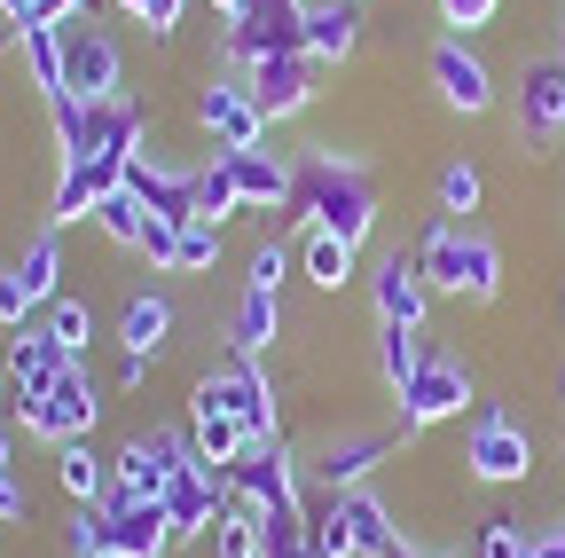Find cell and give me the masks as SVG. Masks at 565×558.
Wrapping results in <instances>:
<instances>
[{
    "label": "cell",
    "mask_w": 565,
    "mask_h": 558,
    "mask_svg": "<svg viewBox=\"0 0 565 558\" xmlns=\"http://www.w3.org/2000/svg\"><path fill=\"white\" fill-rule=\"evenodd\" d=\"M291 204L315 221V236H338V244H362L377 229V173L338 158L330 143H307V166H299V189Z\"/></svg>",
    "instance_id": "6da1fadb"
},
{
    "label": "cell",
    "mask_w": 565,
    "mask_h": 558,
    "mask_svg": "<svg viewBox=\"0 0 565 558\" xmlns=\"http://www.w3.org/2000/svg\"><path fill=\"white\" fill-rule=\"evenodd\" d=\"M416 267H424L433 292H456L471 307H487L494 292H503V244H494L487 229H456L448 213L416 236Z\"/></svg>",
    "instance_id": "7a4b0ae2"
},
{
    "label": "cell",
    "mask_w": 565,
    "mask_h": 558,
    "mask_svg": "<svg viewBox=\"0 0 565 558\" xmlns=\"http://www.w3.org/2000/svg\"><path fill=\"white\" fill-rule=\"evenodd\" d=\"M463 472H471V480H487V487H519V480L534 472V433L519 425L503 401H479V409H471Z\"/></svg>",
    "instance_id": "3957f363"
},
{
    "label": "cell",
    "mask_w": 565,
    "mask_h": 558,
    "mask_svg": "<svg viewBox=\"0 0 565 558\" xmlns=\"http://www.w3.org/2000/svg\"><path fill=\"white\" fill-rule=\"evenodd\" d=\"M95 417H103V386H95V370L87 362H71L40 401H17V425L24 433H40V441H87L95 433Z\"/></svg>",
    "instance_id": "277c9868"
},
{
    "label": "cell",
    "mask_w": 565,
    "mask_h": 558,
    "mask_svg": "<svg viewBox=\"0 0 565 558\" xmlns=\"http://www.w3.org/2000/svg\"><path fill=\"white\" fill-rule=\"evenodd\" d=\"M63 95L79 103H126V55L103 24H87V9L63 24Z\"/></svg>",
    "instance_id": "5b68a950"
},
{
    "label": "cell",
    "mask_w": 565,
    "mask_h": 558,
    "mask_svg": "<svg viewBox=\"0 0 565 558\" xmlns=\"http://www.w3.org/2000/svg\"><path fill=\"white\" fill-rule=\"evenodd\" d=\"M189 401L228 409L236 425H244V441H282V433H275V386L259 378V355H228L221 370H204Z\"/></svg>",
    "instance_id": "8992f818"
},
{
    "label": "cell",
    "mask_w": 565,
    "mask_h": 558,
    "mask_svg": "<svg viewBox=\"0 0 565 558\" xmlns=\"http://www.w3.org/2000/svg\"><path fill=\"white\" fill-rule=\"evenodd\" d=\"M267 55H307V0H244L228 17V63H267Z\"/></svg>",
    "instance_id": "52a82bcc"
},
{
    "label": "cell",
    "mask_w": 565,
    "mask_h": 558,
    "mask_svg": "<svg viewBox=\"0 0 565 558\" xmlns=\"http://www.w3.org/2000/svg\"><path fill=\"white\" fill-rule=\"evenodd\" d=\"M463 401H471V362L448 355V346H424L416 378L401 386V425H408V433L448 425V417H463Z\"/></svg>",
    "instance_id": "ba28073f"
},
{
    "label": "cell",
    "mask_w": 565,
    "mask_h": 558,
    "mask_svg": "<svg viewBox=\"0 0 565 558\" xmlns=\"http://www.w3.org/2000/svg\"><path fill=\"white\" fill-rule=\"evenodd\" d=\"M228 496L252 504V512H307V487H299V464L282 441H252L236 464H228Z\"/></svg>",
    "instance_id": "9c48e42d"
},
{
    "label": "cell",
    "mask_w": 565,
    "mask_h": 558,
    "mask_svg": "<svg viewBox=\"0 0 565 558\" xmlns=\"http://www.w3.org/2000/svg\"><path fill=\"white\" fill-rule=\"evenodd\" d=\"M189 464H196V449H189L181 433H134V441L110 456L118 487H126V496H141V504H158V496H166V487H173Z\"/></svg>",
    "instance_id": "30bf717a"
},
{
    "label": "cell",
    "mask_w": 565,
    "mask_h": 558,
    "mask_svg": "<svg viewBox=\"0 0 565 558\" xmlns=\"http://www.w3.org/2000/svg\"><path fill=\"white\" fill-rule=\"evenodd\" d=\"M408 441H416L408 425H401V433H330V441L315 449V464H307V472H315L322 496H345V487H362V480H370L393 449H408Z\"/></svg>",
    "instance_id": "8fae6325"
},
{
    "label": "cell",
    "mask_w": 565,
    "mask_h": 558,
    "mask_svg": "<svg viewBox=\"0 0 565 558\" xmlns=\"http://www.w3.org/2000/svg\"><path fill=\"white\" fill-rule=\"evenodd\" d=\"M103 535H110V558H166V550H173V519H166V504L126 496L118 472H110V487H103Z\"/></svg>",
    "instance_id": "7c38bea8"
},
{
    "label": "cell",
    "mask_w": 565,
    "mask_h": 558,
    "mask_svg": "<svg viewBox=\"0 0 565 558\" xmlns=\"http://www.w3.org/2000/svg\"><path fill=\"white\" fill-rule=\"evenodd\" d=\"M196 126L212 134V150H259L267 110L252 103L244 80H212V87H196Z\"/></svg>",
    "instance_id": "4fadbf2b"
},
{
    "label": "cell",
    "mask_w": 565,
    "mask_h": 558,
    "mask_svg": "<svg viewBox=\"0 0 565 558\" xmlns=\"http://www.w3.org/2000/svg\"><path fill=\"white\" fill-rule=\"evenodd\" d=\"M126 189V158H63L55 173V197H47V221H95V204Z\"/></svg>",
    "instance_id": "5bb4252c"
},
{
    "label": "cell",
    "mask_w": 565,
    "mask_h": 558,
    "mask_svg": "<svg viewBox=\"0 0 565 558\" xmlns=\"http://www.w3.org/2000/svg\"><path fill=\"white\" fill-rule=\"evenodd\" d=\"M370 292H377V323H393V330H424V315H433V284H424L416 252H401V244L377 260Z\"/></svg>",
    "instance_id": "9a60e30c"
},
{
    "label": "cell",
    "mask_w": 565,
    "mask_h": 558,
    "mask_svg": "<svg viewBox=\"0 0 565 558\" xmlns=\"http://www.w3.org/2000/svg\"><path fill=\"white\" fill-rule=\"evenodd\" d=\"M166 519H173V543H196L221 527V504H228V472H212V464H189L173 487H166Z\"/></svg>",
    "instance_id": "2e32d148"
},
{
    "label": "cell",
    "mask_w": 565,
    "mask_h": 558,
    "mask_svg": "<svg viewBox=\"0 0 565 558\" xmlns=\"http://www.w3.org/2000/svg\"><path fill=\"white\" fill-rule=\"evenodd\" d=\"M433 87H440V103H448V110H463V118L494 110V72H487V55H479V48H463L456 32L433 48Z\"/></svg>",
    "instance_id": "e0dca14e"
},
{
    "label": "cell",
    "mask_w": 565,
    "mask_h": 558,
    "mask_svg": "<svg viewBox=\"0 0 565 558\" xmlns=\"http://www.w3.org/2000/svg\"><path fill=\"white\" fill-rule=\"evenodd\" d=\"M244 87H252V103L267 110V126H275V118H299V110L315 103V55H267V63H252V72H244Z\"/></svg>",
    "instance_id": "ac0fdd59"
},
{
    "label": "cell",
    "mask_w": 565,
    "mask_h": 558,
    "mask_svg": "<svg viewBox=\"0 0 565 558\" xmlns=\"http://www.w3.org/2000/svg\"><path fill=\"white\" fill-rule=\"evenodd\" d=\"M47 118H55V158H103V150H110V126H118V103L55 95Z\"/></svg>",
    "instance_id": "d6986e66"
},
{
    "label": "cell",
    "mask_w": 565,
    "mask_h": 558,
    "mask_svg": "<svg viewBox=\"0 0 565 558\" xmlns=\"http://www.w3.org/2000/svg\"><path fill=\"white\" fill-rule=\"evenodd\" d=\"M126 189L141 197V213H150V221H173V229H189V221H196L189 173H173V166H158V158H134V166H126Z\"/></svg>",
    "instance_id": "ffe728a7"
},
{
    "label": "cell",
    "mask_w": 565,
    "mask_h": 558,
    "mask_svg": "<svg viewBox=\"0 0 565 558\" xmlns=\"http://www.w3.org/2000/svg\"><path fill=\"white\" fill-rule=\"evenodd\" d=\"M519 134H534V143L565 134V63H526V80H519Z\"/></svg>",
    "instance_id": "44dd1931"
},
{
    "label": "cell",
    "mask_w": 565,
    "mask_h": 558,
    "mask_svg": "<svg viewBox=\"0 0 565 558\" xmlns=\"http://www.w3.org/2000/svg\"><path fill=\"white\" fill-rule=\"evenodd\" d=\"M362 0H307V55L315 63H345L362 48Z\"/></svg>",
    "instance_id": "7402d4cb"
},
{
    "label": "cell",
    "mask_w": 565,
    "mask_h": 558,
    "mask_svg": "<svg viewBox=\"0 0 565 558\" xmlns=\"http://www.w3.org/2000/svg\"><path fill=\"white\" fill-rule=\"evenodd\" d=\"M221 166H228V181H236V197L244 204H291V189H299V173L282 166V158H267V150H221Z\"/></svg>",
    "instance_id": "603a6c76"
},
{
    "label": "cell",
    "mask_w": 565,
    "mask_h": 558,
    "mask_svg": "<svg viewBox=\"0 0 565 558\" xmlns=\"http://www.w3.org/2000/svg\"><path fill=\"white\" fill-rule=\"evenodd\" d=\"M71 370V355L47 338V330H17V346H9V378H17V401H40L55 378Z\"/></svg>",
    "instance_id": "cb8c5ba5"
},
{
    "label": "cell",
    "mask_w": 565,
    "mask_h": 558,
    "mask_svg": "<svg viewBox=\"0 0 565 558\" xmlns=\"http://www.w3.org/2000/svg\"><path fill=\"white\" fill-rule=\"evenodd\" d=\"M189 449H196V464H212V472H228L252 441H244V425L228 409H204V401H189Z\"/></svg>",
    "instance_id": "d4e9b609"
},
{
    "label": "cell",
    "mask_w": 565,
    "mask_h": 558,
    "mask_svg": "<svg viewBox=\"0 0 565 558\" xmlns=\"http://www.w3.org/2000/svg\"><path fill=\"white\" fill-rule=\"evenodd\" d=\"M338 519H345V535H353V550H362V558H385V550L401 543L393 512L370 496V487H345V496H338Z\"/></svg>",
    "instance_id": "484cf974"
},
{
    "label": "cell",
    "mask_w": 565,
    "mask_h": 558,
    "mask_svg": "<svg viewBox=\"0 0 565 558\" xmlns=\"http://www.w3.org/2000/svg\"><path fill=\"white\" fill-rule=\"evenodd\" d=\"M275 338H282V292H252L244 284V299L228 315V346H236V355H267Z\"/></svg>",
    "instance_id": "4316f807"
},
{
    "label": "cell",
    "mask_w": 565,
    "mask_h": 558,
    "mask_svg": "<svg viewBox=\"0 0 565 558\" xmlns=\"http://www.w3.org/2000/svg\"><path fill=\"white\" fill-rule=\"evenodd\" d=\"M166 338H173V299L134 292V299H126V315H118V346H126V355H158Z\"/></svg>",
    "instance_id": "83f0119b"
},
{
    "label": "cell",
    "mask_w": 565,
    "mask_h": 558,
    "mask_svg": "<svg viewBox=\"0 0 565 558\" xmlns=\"http://www.w3.org/2000/svg\"><path fill=\"white\" fill-rule=\"evenodd\" d=\"M9 275L24 284V299H32V307H55V284H63V236H55V229H47V236H32V244H24V260H17Z\"/></svg>",
    "instance_id": "f1b7e54d"
},
{
    "label": "cell",
    "mask_w": 565,
    "mask_h": 558,
    "mask_svg": "<svg viewBox=\"0 0 565 558\" xmlns=\"http://www.w3.org/2000/svg\"><path fill=\"white\" fill-rule=\"evenodd\" d=\"M55 480H63V496H71V504H103L110 464H103L87 441H63V449H55Z\"/></svg>",
    "instance_id": "f546056e"
},
{
    "label": "cell",
    "mask_w": 565,
    "mask_h": 558,
    "mask_svg": "<svg viewBox=\"0 0 565 558\" xmlns=\"http://www.w3.org/2000/svg\"><path fill=\"white\" fill-rule=\"evenodd\" d=\"M17 40H24V63H32V87L55 103L63 95V24H24Z\"/></svg>",
    "instance_id": "4dcf8cb0"
},
{
    "label": "cell",
    "mask_w": 565,
    "mask_h": 558,
    "mask_svg": "<svg viewBox=\"0 0 565 558\" xmlns=\"http://www.w3.org/2000/svg\"><path fill=\"white\" fill-rule=\"evenodd\" d=\"M189 197H196V221H212V229H221V221L236 213V204H244L221 158H212V166H196V173H189Z\"/></svg>",
    "instance_id": "1f68e13d"
},
{
    "label": "cell",
    "mask_w": 565,
    "mask_h": 558,
    "mask_svg": "<svg viewBox=\"0 0 565 558\" xmlns=\"http://www.w3.org/2000/svg\"><path fill=\"white\" fill-rule=\"evenodd\" d=\"M307 284H315V292H345V284H353V244L307 236Z\"/></svg>",
    "instance_id": "d6a6232c"
},
{
    "label": "cell",
    "mask_w": 565,
    "mask_h": 558,
    "mask_svg": "<svg viewBox=\"0 0 565 558\" xmlns=\"http://www.w3.org/2000/svg\"><path fill=\"white\" fill-rule=\"evenodd\" d=\"M377 362H385V386L401 393V386L416 378V362H424V330H393V323H385V330H377Z\"/></svg>",
    "instance_id": "836d02e7"
},
{
    "label": "cell",
    "mask_w": 565,
    "mask_h": 558,
    "mask_svg": "<svg viewBox=\"0 0 565 558\" xmlns=\"http://www.w3.org/2000/svg\"><path fill=\"white\" fill-rule=\"evenodd\" d=\"M47 338L63 346L71 362H87V346H95V315H87L79 299H55V307H47Z\"/></svg>",
    "instance_id": "e575fe53"
},
{
    "label": "cell",
    "mask_w": 565,
    "mask_h": 558,
    "mask_svg": "<svg viewBox=\"0 0 565 558\" xmlns=\"http://www.w3.org/2000/svg\"><path fill=\"white\" fill-rule=\"evenodd\" d=\"M212 558H259V527H252V504H221V527H212Z\"/></svg>",
    "instance_id": "d590c367"
},
{
    "label": "cell",
    "mask_w": 565,
    "mask_h": 558,
    "mask_svg": "<svg viewBox=\"0 0 565 558\" xmlns=\"http://www.w3.org/2000/svg\"><path fill=\"white\" fill-rule=\"evenodd\" d=\"M95 229H103L110 244H141L150 213H141V197H134V189H118V197H103V204H95Z\"/></svg>",
    "instance_id": "8d00e7d4"
},
{
    "label": "cell",
    "mask_w": 565,
    "mask_h": 558,
    "mask_svg": "<svg viewBox=\"0 0 565 558\" xmlns=\"http://www.w3.org/2000/svg\"><path fill=\"white\" fill-rule=\"evenodd\" d=\"M479 558H534L526 519H511V512H487V519H479Z\"/></svg>",
    "instance_id": "74e56055"
},
{
    "label": "cell",
    "mask_w": 565,
    "mask_h": 558,
    "mask_svg": "<svg viewBox=\"0 0 565 558\" xmlns=\"http://www.w3.org/2000/svg\"><path fill=\"white\" fill-rule=\"evenodd\" d=\"M63 550H71V558H110L103 504H71V519H63Z\"/></svg>",
    "instance_id": "f35d334b"
},
{
    "label": "cell",
    "mask_w": 565,
    "mask_h": 558,
    "mask_svg": "<svg viewBox=\"0 0 565 558\" xmlns=\"http://www.w3.org/2000/svg\"><path fill=\"white\" fill-rule=\"evenodd\" d=\"M212 260H221V229H212V221H189V229H181V260H173V275H204Z\"/></svg>",
    "instance_id": "ab89813d"
},
{
    "label": "cell",
    "mask_w": 565,
    "mask_h": 558,
    "mask_svg": "<svg viewBox=\"0 0 565 558\" xmlns=\"http://www.w3.org/2000/svg\"><path fill=\"white\" fill-rule=\"evenodd\" d=\"M440 213H448V221H456V213H479V166L456 158V166L440 173Z\"/></svg>",
    "instance_id": "60d3db41"
},
{
    "label": "cell",
    "mask_w": 565,
    "mask_h": 558,
    "mask_svg": "<svg viewBox=\"0 0 565 558\" xmlns=\"http://www.w3.org/2000/svg\"><path fill=\"white\" fill-rule=\"evenodd\" d=\"M134 252L150 260V275H173V260H181V229H173V221H150Z\"/></svg>",
    "instance_id": "b9f144b4"
},
{
    "label": "cell",
    "mask_w": 565,
    "mask_h": 558,
    "mask_svg": "<svg viewBox=\"0 0 565 558\" xmlns=\"http://www.w3.org/2000/svg\"><path fill=\"white\" fill-rule=\"evenodd\" d=\"M282 275H291V252H282V244H259L244 284H252V292H282Z\"/></svg>",
    "instance_id": "7bdbcfd3"
},
{
    "label": "cell",
    "mask_w": 565,
    "mask_h": 558,
    "mask_svg": "<svg viewBox=\"0 0 565 558\" xmlns=\"http://www.w3.org/2000/svg\"><path fill=\"white\" fill-rule=\"evenodd\" d=\"M118 9H126V17H134V24H150V32H158V40H166V32H173V24H181V9H189V0H118Z\"/></svg>",
    "instance_id": "ee69618b"
},
{
    "label": "cell",
    "mask_w": 565,
    "mask_h": 558,
    "mask_svg": "<svg viewBox=\"0 0 565 558\" xmlns=\"http://www.w3.org/2000/svg\"><path fill=\"white\" fill-rule=\"evenodd\" d=\"M494 9H503V0H440V24H456V40H463V32L494 24Z\"/></svg>",
    "instance_id": "f6af8a7d"
},
{
    "label": "cell",
    "mask_w": 565,
    "mask_h": 558,
    "mask_svg": "<svg viewBox=\"0 0 565 558\" xmlns=\"http://www.w3.org/2000/svg\"><path fill=\"white\" fill-rule=\"evenodd\" d=\"M110 386L118 393H141V386H150V355H118L110 362Z\"/></svg>",
    "instance_id": "bcb514c9"
},
{
    "label": "cell",
    "mask_w": 565,
    "mask_h": 558,
    "mask_svg": "<svg viewBox=\"0 0 565 558\" xmlns=\"http://www.w3.org/2000/svg\"><path fill=\"white\" fill-rule=\"evenodd\" d=\"M24 315H32V299H24V284H17V275H9V267H0V323H9V330H17Z\"/></svg>",
    "instance_id": "7dc6e473"
},
{
    "label": "cell",
    "mask_w": 565,
    "mask_h": 558,
    "mask_svg": "<svg viewBox=\"0 0 565 558\" xmlns=\"http://www.w3.org/2000/svg\"><path fill=\"white\" fill-rule=\"evenodd\" d=\"M534 558H565V519H550V527L534 535Z\"/></svg>",
    "instance_id": "c3c4849f"
},
{
    "label": "cell",
    "mask_w": 565,
    "mask_h": 558,
    "mask_svg": "<svg viewBox=\"0 0 565 558\" xmlns=\"http://www.w3.org/2000/svg\"><path fill=\"white\" fill-rule=\"evenodd\" d=\"M0 519H24V487L17 480H0Z\"/></svg>",
    "instance_id": "681fc988"
},
{
    "label": "cell",
    "mask_w": 565,
    "mask_h": 558,
    "mask_svg": "<svg viewBox=\"0 0 565 558\" xmlns=\"http://www.w3.org/2000/svg\"><path fill=\"white\" fill-rule=\"evenodd\" d=\"M385 558H456V550H416V543H393Z\"/></svg>",
    "instance_id": "f907efd6"
},
{
    "label": "cell",
    "mask_w": 565,
    "mask_h": 558,
    "mask_svg": "<svg viewBox=\"0 0 565 558\" xmlns=\"http://www.w3.org/2000/svg\"><path fill=\"white\" fill-rule=\"evenodd\" d=\"M0 480H9V433H0Z\"/></svg>",
    "instance_id": "816d5d0a"
},
{
    "label": "cell",
    "mask_w": 565,
    "mask_h": 558,
    "mask_svg": "<svg viewBox=\"0 0 565 558\" xmlns=\"http://www.w3.org/2000/svg\"><path fill=\"white\" fill-rule=\"evenodd\" d=\"M212 9H221V17H236V9H244V0H212Z\"/></svg>",
    "instance_id": "f5cc1de1"
},
{
    "label": "cell",
    "mask_w": 565,
    "mask_h": 558,
    "mask_svg": "<svg viewBox=\"0 0 565 558\" xmlns=\"http://www.w3.org/2000/svg\"><path fill=\"white\" fill-rule=\"evenodd\" d=\"M557 63H565V17H557Z\"/></svg>",
    "instance_id": "db71d44e"
},
{
    "label": "cell",
    "mask_w": 565,
    "mask_h": 558,
    "mask_svg": "<svg viewBox=\"0 0 565 558\" xmlns=\"http://www.w3.org/2000/svg\"><path fill=\"white\" fill-rule=\"evenodd\" d=\"M557 393H565V370H557Z\"/></svg>",
    "instance_id": "11a10c76"
},
{
    "label": "cell",
    "mask_w": 565,
    "mask_h": 558,
    "mask_svg": "<svg viewBox=\"0 0 565 558\" xmlns=\"http://www.w3.org/2000/svg\"><path fill=\"white\" fill-rule=\"evenodd\" d=\"M0 370H9V355H0Z\"/></svg>",
    "instance_id": "9f6ffc18"
},
{
    "label": "cell",
    "mask_w": 565,
    "mask_h": 558,
    "mask_svg": "<svg viewBox=\"0 0 565 558\" xmlns=\"http://www.w3.org/2000/svg\"><path fill=\"white\" fill-rule=\"evenodd\" d=\"M557 315H565V307H557Z\"/></svg>",
    "instance_id": "6f0895ef"
}]
</instances>
